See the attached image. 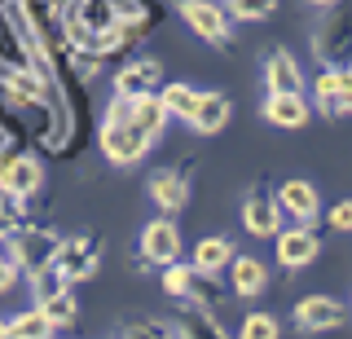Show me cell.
Returning a JSON list of instances; mask_svg holds the SVG:
<instances>
[{
	"instance_id": "5b68a950",
	"label": "cell",
	"mask_w": 352,
	"mask_h": 339,
	"mask_svg": "<svg viewBox=\"0 0 352 339\" xmlns=\"http://www.w3.org/2000/svg\"><path fill=\"white\" fill-rule=\"evenodd\" d=\"M181 5V18L190 23L203 40H212L216 49H234V36H229V23H225V9L212 5V0H176Z\"/></svg>"
},
{
	"instance_id": "d590c367",
	"label": "cell",
	"mask_w": 352,
	"mask_h": 339,
	"mask_svg": "<svg viewBox=\"0 0 352 339\" xmlns=\"http://www.w3.org/2000/svg\"><path fill=\"white\" fill-rule=\"evenodd\" d=\"M0 339H9V322H0Z\"/></svg>"
},
{
	"instance_id": "83f0119b",
	"label": "cell",
	"mask_w": 352,
	"mask_h": 339,
	"mask_svg": "<svg viewBox=\"0 0 352 339\" xmlns=\"http://www.w3.org/2000/svg\"><path fill=\"white\" fill-rule=\"evenodd\" d=\"M225 9L238 18V23H260L278 9V0H225Z\"/></svg>"
},
{
	"instance_id": "d4e9b609",
	"label": "cell",
	"mask_w": 352,
	"mask_h": 339,
	"mask_svg": "<svg viewBox=\"0 0 352 339\" xmlns=\"http://www.w3.org/2000/svg\"><path fill=\"white\" fill-rule=\"evenodd\" d=\"M49 335H53V326L44 322L40 309H27L9 322V339H49Z\"/></svg>"
},
{
	"instance_id": "f1b7e54d",
	"label": "cell",
	"mask_w": 352,
	"mask_h": 339,
	"mask_svg": "<svg viewBox=\"0 0 352 339\" xmlns=\"http://www.w3.org/2000/svg\"><path fill=\"white\" fill-rule=\"evenodd\" d=\"M40 313H44V322H49V326H71V322H75V300H71V291H62L58 300L40 304Z\"/></svg>"
},
{
	"instance_id": "d6986e66",
	"label": "cell",
	"mask_w": 352,
	"mask_h": 339,
	"mask_svg": "<svg viewBox=\"0 0 352 339\" xmlns=\"http://www.w3.org/2000/svg\"><path fill=\"white\" fill-rule=\"evenodd\" d=\"M264 119L273 128H304L308 124V102L295 93H269L264 97Z\"/></svg>"
},
{
	"instance_id": "f546056e",
	"label": "cell",
	"mask_w": 352,
	"mask_h": 339,
	"mask_svg": "<svg viewBox=\"0 0 352 339\" xmlns=\"http://www.w3.org/2000/svg\"><path fill=\"white\" fill-rule=\"evenodd\" d=\"M102 71V58H97V53H84V49H71V75L80 84H88L93 80V75Z\"/></svg>"
},
{
	"instance_id": "603a6c76",
	"label": "cell",
	"mask_w": 352,
	"mask_h": 339,
	"mask_svg": "<svg viewBox=\"0 0 352 339\" xmlns=\"http://www.w3.org/2000/svg\"><path fill=\"white\" fill-rule=\"evenodd\" d=\"M128 115H132V124L141 128L146 137H159L163 133V124H168V115H163V106H159V97H137V102H128Z\"/></svg>"
},
{
	"instance_id": "ba28073f",
	"label": "cell",
	"mask_w": 352,
	"mask_h": 339,
	"mask_svg": "<svg viewBox=\"0 0 352 339\" xmlns=\"http://www.w3.org/2000/svg\"><path fill=\"white\" fill-rule=\"evenodd\" d=\"M44 181V168L36 163V155H0V190L14 199H31Z\"/></svg>"
},
{
	"instance_id": "52a82bcc",
	"label": "cell",
	"mask_w": 352,
	"mask_h": 339,
	"mask_svg": "<svg viewBox=\"0 0 352 339\" xmlns=\"http://www.w3.org/2000/svg\"><path fill=\"white\" fill-rule=\"evenodd\" d=\"M159 84H163L159 58H132L128 67L115 71V97H124V102H137V97L159 93Z\"/></svg>"
},
{
	"instance_id": "8992f818",
	"label": "cell",
	"mask_w": 352,
	"mask_h": 339,
	"mask_svg": "<svg viewBox=\"0 0 352 339\" xmlns=\"http://www.w3.org/2000/svg\"><path fill=\"white\" fill-rule=\"evenodd\" d=\"M163 291L172 295V300H185V304H216V282H207L203 273H198L194 265H168L163 269Z\"/></svg>"
},
{
	"instance_id": "7a4b0ae2",
	"label": "cell",
	"mask_w": 352,
	"mask_h": 339,
	"mask_svg": "<svg viewBox=\"0 0 352 339\" xmlns=\"http://www.w3.org/2000/svg\"><path fill=\"white\" fill-rule=\"evenodd\" d=\"M97 137H102L106 159H110V163H119V168H132V163H141V159H146V150L154 146V137H146L137 124H132L124 97H115V102L106 106V115H102V133H97Z\"/></svg>"
},
{
	"instance_id": "ffe728a7",
	"label": "cell",
	"mask_w": 352,
	"mask_h": 339,
	"mask_svg": "<svg viewBox=\"0 0 352 339\" xmlns=\"http://www.w3.org/2000/svg\"><path fill=\"white\" fill-rule=\"evenodd\" d=\"M234 265V247H229V238H203V243L194 247V269L203 273V278H216L220 269Z\"/></svg>"
},
{
	"instance_id": "ac0fdd59",
	"label": "cell",
	"mask_w": 352,
	"mask_h": 339,
	"mask_svg": "<svg viewBox=\"0 0 352 339\" xmlns=\"http://www.w3.org/2000/svg\"><path fill=\"white\" fill-rule=\"evenodd\" d=\"M278 199H282L278 207H282V212H291L300 225H313L317 216H322V199H317V190L308 181H286Z\"/></svg>"
},
{
	"instance_id": "d6a6232c",
	"label": "cell",
	"mask_w": 352,
	"mask_h": 339,
	"mask_svg": "<svg viewBox=\"0 0 352 339\" xmlns=\"http://www.w3.org/2000/svg\"><path fill=\"white\" fill-rule=\"evenodd\" d=\"M330 225L344 229V234H352V199H348V203H339L335 212H330Z\"/></svg>"
},
{
	"instance_id": "6da1fadb",
	"label": "cell",
	"mask_w": 352,
	"mask_h": 339,
	"mask_svg": "<svg viewBox=\"0 0 352 339\" xmlns=\"http://www.w3.org/2000/svg\"><path fill=\"white\" fill-rule=\"evenodd\" d=\"M0 18H5L9 36H14V45L22 53V62H27V75H36L40 89L53 93L58 89V71H53V53H49V40H44V31L36 23L31 0H5V5H0Z\"/></svg>"
},
{
	"instance_id": "1f68e13d",
	"label": "cell",
	"mask_w": 352,
	"mask_h": 339,
	"mask_svg": "<svg viewBox=\"0 0 352 339\" xmlns=\"http://www.w3.org/2000/svg\"><path fill=\"white\" fill-rule=\"evenodd\" d=\"M18 119H14V102H9V93L0 89V133H5V141H18Z\"/></svg>"
},
{
	"instance_id": "4fadbf2b",
	"label": "cell",
	"mask_w": 352,
	"mask_h": 339,
	"mask_svg": "<svg viewBox=\"0 0 352 339\" xmlns=\"http://www.w3.org/2000/svg\"><path fill=\"white\" fill-rule=\"evenodd\" d=\"M190 181H194V159H185L181 172H159L150 181V199L163 207V212H181L185 199H190Z\"/></svg>"
},
{
	"instance_id": "30bf717a",
	"label": "cell",
	"mask_w": 352,
	"mask_h": 339,
	"mask_svg": "<svg viewBox=\"0 0 352 339\" xmlns=\"http://www.w3.org/2000/svg\"><path fill=\"white\" fill-rule=\"evenodd\" d=\"M322 256V238H317L313 225H295L278 234V265L282 269H304Z\"/></svg>"
},
{
	"instance_id": "e0dca14e",
	"label": "cell",
	"mask_w": 352,
	"mask_h": 339,
	"mask_svg": "<svg viewBox=\"0 0 352 339\" xmlns=\"http://www.w3.org/2000/svg\"><path fill=\"white\" fill-rule=\"evenodd\" d=\"M229 115H234V102H229L225 93H198L190 128H194V133H203V137H212V133H220V128L229 124Z\"/></svg>"
},
{
	"instance_id": "7402d4cb",
	"label": "cell",
	"mask_w": 352,
	"mask_h": 339,
	"mask_svg": "<svg viewBox=\"0 0 352 339\" xmlns=\"http://www.w3.org/2000/svg\"><path fill=\"white\" fill-rule=\"evenodd\" d=\"M229 287H234V295H242V300H247V295H260L264 291V265L260 260H234V265H229Z\"/></svg>"
},
{
	"instance_id": "836d02e7",
	"label": "cell",
	"mask_w": 352,
	"mask_h": 339,
	"mask_svg": "<svg viewBox=\"0 0 352 339\" xmlns=\"http://www.w3.org/2000/svg\"><path fill=\"white\" fill-rule=\"evenodd\" d=\"M14 282H18V265L9 256H0V291H9Z\"/></svg>"
},
{
	"instance_id": "44dd1931",
	"label": "cell",
	"mask_w": 352,
	"mask_h": 339,
	"mask_svg": "<svg viewBox=\"0 0 352 339\" xmlns=\"http://www.w3.org/2000/svg\"><path fill=\"white\" fill-rule=\"evenodd\" d=\"M159 106H163V115H176V119H190L194 115V106H198V89H190V84H163L159 93Z\"/></svg>"
},
{
	"instance_id": "4dcf8cb0",
	"label": "cell",
	"mask_w": 352,
	"mask_h": 339,
	"mask_svg": "<svg viewBox=\"0 0 352 339\" xmlns=\"http://www.w3.org/2000/svg\"><path fill=\"white\" fill-rule=\"evenodd\" d=\"M128 339H176L172 326H163V322H128Z\"/></svg>"
},
{
	"instance_id": "7c38bea8",
	"label": "cell",
	"mask_w": 352,
	"mask_h": 339,
	"mask_svg": "<svg viewBox=\"0 0 352 339\" xmlns=\"http://www.w3.org/2000/svg\"><path fill=\"white\" fill-rule=\"evenodd\" d=\"M348 18H335L326 31L313 36V49L317 58L330 62V71H352V27H344Z\"/></svg>"
},
{
	"instance_id": "74e56055",
	"label": "cell",
	"mask_w": 352,
	"mask_h": 339,
	"mask_svg": "<svg viewBox=\"0 0 352 339\" xmlns=\"http://www.w3.org/2000/svg\"><path fill=\"white\" fill-rule=\"evenodd\" d=\"M5 146H9V141H5V133H0V150H5Z\"/></svg>"
},
{
	"instance_id": "2e32d148",
	"label": "cell",
	"mask_w": 352,
	"mask_h": 339,
	"mask_svg": "<svg viewBox=\"0 0 352 339\" xmlns=\"http://www.w3.org/2000/svg\"><path fill=\"white\" fill-rule=\"evenodd\" d=\"M242 225H247V234L251 238H273L278 234V225H282V207L278 199H269V194H251L247 203H242Z\"/></svg>"
},
{
	"instance_id": "4316f807",
	"label": "cell",
	"mask_w": 352,
	"mask_h": 339,
	"mask_svg": "<svg viewBox=\"0 0 352 339\" xmlns=\"http://www.w3.org/2000/svg\"><path fill=\"white\" fill-rule=\"evenodd\" d=\"M238 339H278V317L273 313H247L238 326Z\"/></svg>"
},
{
	"instance_id": "277c9868",
	"label": "cell",
	"mask_w": 352,
	"mask_h": 339,
	"mask_svg": "<svg viewBox=\"0 0 352 339\" xmlns=\"http://www.w3.org/2000/svg\"><path fill=\"white\" fill-rule=\"evenodd\" d=\"M97 265H102V243H97L93 234H71V238H62L58 260H53V269H62V278H66V282H84V278H93Z\"/></svg>"
},
{
	"instance_id": "484cf974",
	"label": "cell",
	"mask_w": 352,
	"mask_h": 339,
	"mask_svg": "<svg viewBox=\"0 0 352 339\" xmlns=\"http://www.w3.org/2000/svg\"><path fill=\"white\" fill-rule=\"evenodd\" d=\"M322 111L326 115H352V71H335V89H330V102Z\"/></svg>"
},
{
	"instance_id": "9c48e42d",
	"label": "cell",
	"mask_w": 352,
	"mask_h": 339,
	"mask_svg": "<svg viewBox=\"0 0 352 339\" xmlns=\"http://www.w3.org/2000/svg\"><path fill=\"white\" fill-rule=\"evenodd\" d=\"M348 322V309L339 300H330V295H304L300 304H295V326L308 335L317 331H335V326Z\"/></svg>"
},
{
	"instance_id": "8fae6325",
	"label": "cell",
	"mask_w": 352,
	"mask_h": 339,
	"mask_svg": "<svg viewBox=\"0 0 352 339\" xmlns=\"http://www.w3.org/2000/svg\"><path fill=\"white\" fill-rule=\"evenodd\" d=\"M141 256L150 265H176L181 260V229H176L168 216L163 221H150L141 229Z\"/></svg>"
},
{
	"instance_id": "5bb4252c",
	"label": "cell",
	"mask_w": 352,
	"mask_h": 339,
	"mask_svg": "<svg viewBox=\"0 0 352 339\" xmlns=\"http://www.w3.org/2000/svg\"><path fill=\"white\" fill-rule=\"evenodd\" d=\"M176 339H229L225 326L212 317V309H203V304H176Z\"/></svg>"
},
{
	"instance_id": "cb8c5ba5",
	"label": "cell",
	"mask_w": 352,
	"mask_h": 339,
	"mask_svg": "<svg viewBox=\"0 0 352 339\" xmlns=\"http://www.w3.org/2000/svg\"><path fill=\"white\" fill-rule=\"evenodd\" d=\"M31 278V300H36V309L40 304H49V300H58L62 291H71V282L62 278V269H36V273H27Z\"/></svg>"
},
{
	"instance_id": "9a60e30c",
	"label": "cell",
	"mask_w": 352,
	"mask_h": 339,
	"mask_svg": "<svg viewBox=\"0 0 352 339\" xmlns=\"http://www.w3.org/2000/svg\"><path fill=\"white\" fill-rule=\"evenodd\" d=\"M264 84H269V93H295V97H304V71H300V62H295L286 49H273L269 62H264Z\"/></svg>"
},
{
	"instance_id": "3957f363",
	"label": "cell",
	"mask_w": 352,
	"mask_h": 339,
	"mask_svg": "<svg viewBox=\"0 0 352 339\" xmlns=\"http://www.w3.org/2000/svg\"><path fill=\"white\" fill-rule=\"evenodd\" d=\"M58 247H62V234H53L49 225H27L9 238V260L18 269L36 273V269H49L58 260Z\"/></svg>"
},
{
	"instance_id": "e575fe53",
	"label": "cell",
	"mask_w": 352,
	"mask_h": 339,
	"mask_svg": "<svg viewBox=\"0 0 352 339\" xmlns=\"http://www.w3.org/2000/svg\"><path fill=\"white\" fill-rule=\"evenodd\" d=\"M44 5H49V9H53V18H62V14H66V9H71V5H75V0H44Z\"/></svg>"
},
{
	"instance_id": "8d00e7d4",
	"label": "cell",
	"mask_w": 352,
	"mask_h": 339,
	"mask_svg": "<svg viewBox=\"0 0 352 339\" xmlns=\"http://www.w3.org/2000/svg\"><path fill=\"white\" fill-rule=\"evenodd\" d=\"M313 5H335V0H313Z\"/></svg>"
}]
</instances>
